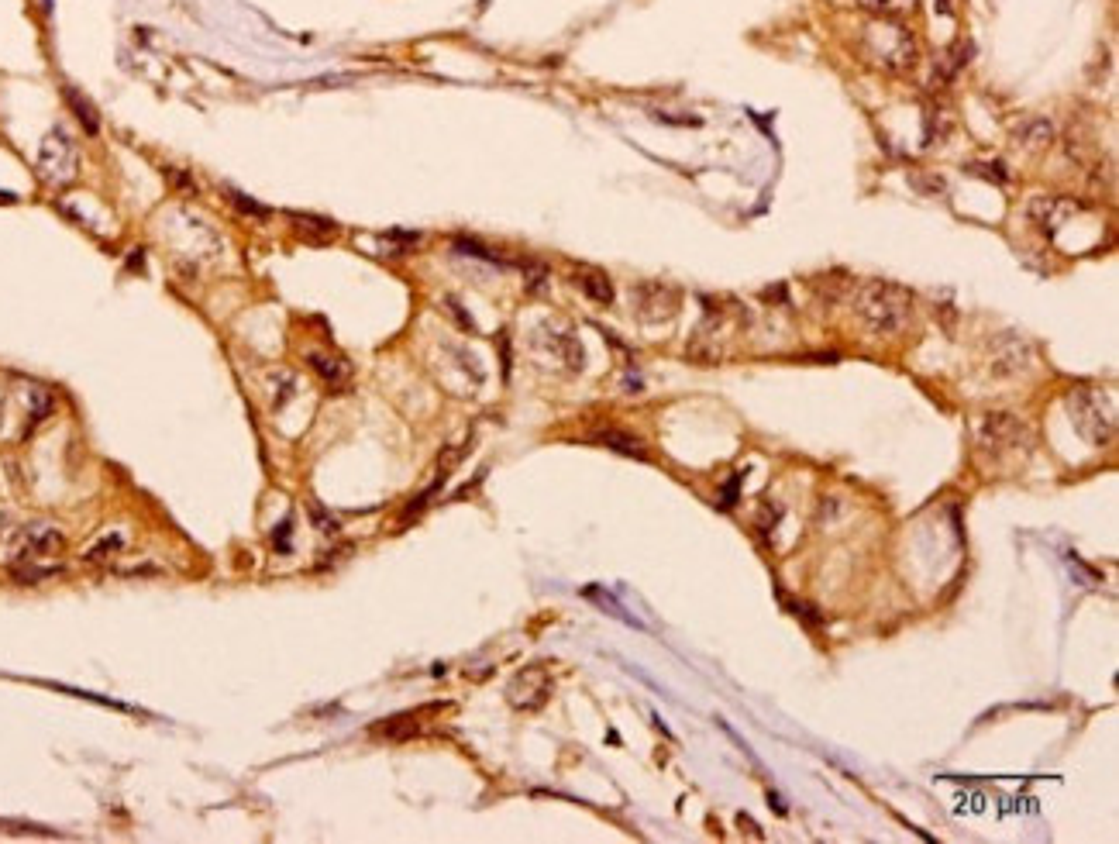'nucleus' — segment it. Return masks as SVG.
<instances>
[{"mask_svg":"<svg viewBox=\"0 0 1119 844\" xmlns=\"http://www.w3.org/2000/svg\"><path fill=\"white\" fill-rule=\"evenodd\" d=\"M854 311L875 335H899L913 314V297L899 283L868 280L854 293Z\"/></svg>","mask_w":1119,"mask_h":844,"instance_id":"nucleus-1","label":"nucleus"},{"mask_svg":"<svg viewBox=\"0 0 1119 844\" xmlns=\"http://www.w3.org/2000/svg\"><path fill=\"white\" fill-rule=\"evenodd\" d=\"M1068 410L1071 424L1078 428V435L1089 438V445L1106 448L1116 438V400L1113 393L1095 390V386H1078L1068 393Z\"/></svg>","mask_w":1119,"mask_h":844,"instance_id":"nucleus-2","label":"nucleus"},{"mask_svg":"<svg viewBox=\"0 0 1119 844\" xmlns=\"http://www.w3.org/2000/svg\"><path fill=\"white\" fill-rule=\"evenodd\" d=\"M35 169L49 187H69L80 176V149H76V142L69 138L66 128H52L42 138Z\"/></svg>","mask_w":1119,"mask_h":844,"instance_id":"nucleus-3","label":"nucleus"},{"mask_svg":"<svg viewBox=\"0 0 1119 844\" xmlns=\"http://www.w3.org/2000/svg\"><path fill=\"white\" fill-rule=\"evenodd\" d=\"M1030 445V428L1016 414L1006 410H992L978 424V452L1002 459V455H1016L1020 448Z\"/></svg>","mask_w":1119,"mask_h":844,"instance_id":"nucleus-4","label":"nucleus"},{"mask_svg":"<svg viewBox=\"0 0 1119 844\" xmlns=\"http://www.w3.org/2000/svg\"><path fill=\"white\" fill-rule=\"evenodd\" d=\"M551 686L555 683H551V672L545 665H524V669L510 679L507 700L514 710H527V714H531V710H541L548 703Z\"/></svg>","mask_w":1119,"mask_h":844,"instance_id":"nucleus-5","label":"nucleus"},{"mask_svg":"<svg viewBox=\"0 0 1119 844\" xmlns=\"http://www.w3.org/2000/svg\"><path fill=\"white\" fill-rule=\"evenodd\" d=\"M631 307L641 321H651V324L668 321V317H675V311H679V290H672L668 283H658V280L637 283L631 290Z\"/></svg>","mask_w":1119,"mask_h":844,"instance_id":"nucleus-6","label":"nucleus"},{"mask_svg":"<svg viewBox=\"0 0 1119 844\" xmlns=\"http://www.w3.org/2000/svg\"><path fill=\"white\" fill-rule=\"evenodd\" d=\"M868 42L878 45L875 56L885 69H909L916 63V42L906 28H899V25L872 28V32H868Z\"/></svg>","mask_w":1119,"mask_h":844,"instance_id":"nucleus-7","label":"nucleus"},{"mask_svg":"<svg viewBox=\"0 0 1119 844\" xmlns=\"http://www.w3.org/2000/svg\"><path fill=\"white\" fill-rule=\"evenodd\" d=\"M66 548V538L52 528V524H28V528L18 531L14 538V555L21 562H42V559H56Z\"/></svg>","mask_w":1119,"mask_h":844,"instance_id":"nucleus-8","label":"nucleus"},{"mask_svg":"<svg viewBox=\"0 0 1119 844\" xmlns=\"http://www.w3.org/2000/svg\"><path fill=\"white\" fill-rule=\"evenodd\" d=\"M534 345H541L551 359L565 362V369L579 373L586 366V352H582V342L572 328H555V324H541L538 335H534Z\"/></svg>","mask_w":1119,"mask_h":844,"instance_id":"nucleus-9","label":"nucleus"},{"mask_svg":"<svg viewBox=\"0 0 1119 844\" xmlns=\"http://www.w3.org/2000/svg\"><path fill=\"white\" fill-rule=\"evenodd\" d=\"M1030 366V345L1020 335H999L989 345V373L992 376H1016Z\"/></svg>","mask_w":1119,"mask_h":844,"instance_id":"nucleus-10","label":"nucleus"},{"mask_svg":"<svg viewBox=\"0 0 1119 844\" xmlns=\"http://www.w3.org/2000/svg\"><path fill=\"white\" fill-rule=\"evenodd\" d=\"M1027 211H1030L1033 224H1040V231H1047V235H1058V228L1064 224V218H1071L1078 207L1071 204V200H1064V197H1033Z\"/></svg>","mask_w":1119,"mask_h":844,"instance_id":"nucleus-11","label":"nucleus"},{"mask_svg":"<svg viewBox=\"0 0 1119 844\" xmlns=\"http://www.w3.org/2000/svg\"><path fill=\"white\" fill-rule=\"evenodd\" d=\"M572 283H575V290L586 293V297L593 300V304H603V307H610V304H613V283H610V276L600 273V269H593V266H579V269H575V273H572Z\"/></svg>","mask_w":1119,"mask_h":844,"instance_id":"nucleus-12","label":"nucleus"},{"mask_svg":"<svg viewBox=\"0 0 1119 844\" xmlns=\"http://www.w3.org/2000/svg\"><path fill=\"white\" fill-rule=\"evenodd\" d=\"M596 445L610 448V452H620V455H631L637 462H648V448H644V441L637 435H627V431H617V428H603L593 435Z\"/></svg>","mask_w":1119,"mask_h":844,"instance_id":"nucleus-13","label":"nucleus"},{"mask_svg":"<svg viewBox=\"0 0 1119 844\" xmlns=\"http://www.w3.org/2000/svg\"><path fill=\"white\" fill-rule=\"evenodd\" d=\"M307 362H310V369H314V373L331 386V390H338V386H345L348 379H352V366H348L345 359H334V355H324V352H310Z\"/></svg>","mask_w":1119,"mask_h":844,"instance_id":"nucleus-14","label":"nucleus"},{"mask_svg":"<svg viewBox=\"0 0 1119 844\" xmlns=\"http://www.w3.org/2000/svg\"><path fill=\"white\" fill-rule=\"evenodd\" d=\"M1013 138H1016V145H1023V149H1030V152L1047 149V145L1054 142V125L1047 118H1027L1023 125H1016Z\"/></svg>","mask_w":1119,"mask_h":844,"instance_id":"nucleus-15","label":"nucleus"},{"mask_svg":"<svg viewBox=\"0 0 1119 844\" xmlns=\"http://www.w3.org/2000/svg\"><path fill=\"white\" fill-rule=\"evenodd\" d=\"M290 224L293 231L303 238H310V242H331L334 231H338V224L328 221V218H314V214H290Z\"/></svg>","mask_w":1119,"mask_h":844,"instance_id":"nucleus-16","label":"nucleus"},{"mask_svg":"<svg viewBox=\"0 0 1119 844\" xmlns=\"http://www.w3.org/2000/svg\"><path fill=\"white\" fill-rule=\"evenodd\" d=\"M25 400H28V428L25 431H35L38 424H45L52 417V410H56V400H52V393L42 390V386H28Z\"/></svg>","mask_w":1119,"mask_h":844,"instance_id":"nucleus-17","label":"nucleus"},{"mask_svg":"<svg viewBox=\"0 0 1119 844\" xmlns=\"http://www.w3.org/2000/svg\"><path fill=\"white\" fill-rule=\"evenodd\" d=\"M66 100H69V107H73L76 111V118H80V125L90 131V135H97L100 131V118H97V107L90 104L87 97L80 94V90L76 87H66Z\"/></svg>","mask_w":1119,"mask_h":844,"instance_id":"nucleus-18","label":"nucleus"},{"mask_svg":"<svg viewBox=\"0 0 1119 844\" xmlns=\"http://www.w3.org/2000/svg\"><path fill=\"white\" fill-rule=\"evenodd\" d=\"M417 731H421V727H417V714H400V717H390L386 724L372 727V734H379V738H414Z\"/></svg>","mask_w":1119,"mask_h":844,"instance_id":"nucleus-19","label":"nucleus"},{"mask_svg":"<svg viewBox=\"0 0 1119 844\" xmlns=\"http://www.w3.org/2000/svg\"><path fill=\"white\" fill-rule=\"evenodd\" d=\"M865 11L878 14V18H903V14H913L920 0H858Z\"/></svg>","mask_w":1119,"mask_h":844,"instance_id":"nucleus-20","label":"nucleus"},{"mask_svg":"<svg viewBox=\"0 0 1119 844\" xmlns=\"http://www.w3.org/2000/svg\"><path fill=\"white\" fill-rule=\"evenodd\" d=\"M121 548H124V538L118 531H111V534H104L97 545H90L87 552H83V559L87 562H111L114 555H121Z\"/></svg>","mask_w":1119,"mask_h":844,"instance_id":"nucleus-21","label":"nucleus"},{"mask_svg":"<svg viewBox=\"0 0 1119 844\" xmlns=\"http://www.w3.org/2000/svg\"><path fill=\"white\" fill-rule=\"evenodd\" d=\"M224 197H228V204L235 207V211H242V214H248V218H262L266 221L269 214V207L266 204H255L252 197H248V193H242V190H235V187H224Z\"/></svg>","mask_w":1119,"mask_h":844,"instance_id":"nucleus-22","label":"nucleus"},{"mask_svg":"<svg viewBox=\"0 0 1119 844\" xmlns=\"http://www.w3.org/2000/svg\"><path fill=\"white\" fill-rule=\"evenodd\" d=\"M59 565H14V579H18V583H25V586H31V583H38V579H49V576H59Z\"/></svg>","mask_w":1119,"mask_h":844,"instance_id":"nucleus-23","label":"nucleus"},{"mask_svg":"<svg viewBox=\"0 0 1119 844\" xmlns=\"http://www.w3.org/2000/svg\"><path fill=\"white\" fill-rule=\"evenodd\" d=\"M269 383H276V393H269V400H273V407H283V400L293 397V390H297V379L290 373H276L269 376Z\"/></svg>","mask_w":1119,"mask_h":844,"instance_id":"nucleus-24","label":"nucleus"},{"mask_svg":"<svg viewBox=\"0 0 1119 844\" xmlns=\"http://www.w3.org/2000/svg\"><path fill=\"white\" fill-rule=\"evenodd\" d=\"M968 173H975V176H985V180H996V183H1006V173H1002V166L999 162H971L968 166Z\"/></svg>","mask_w":1119,"mask_h":844,"instance_id":"nucleus-25","label":"nucleus"},{"mask_svg":"<svg viewBox=\"0 0 1119 844\" xmlns=\"http://www.w3.org/2000/svg\"><path fill=\"white\" fill-rule=\"evenodd\" d=\"M524 269H527V290H545L548 269L538 266V262H524Z\"/></svg>","mask_w":1119,"mask_h":844,"instance_id":"nucleus-26","label":"nucleus"},{"mask_svg":"<svg viewBox=\"0 0 1119 844\" xmlns=\"http://www.w3.org/2000/svg\"><path fill=\"white\" fill-rule=\"evenodd\" d=\"M737 497H741V472H734V476L724 483V493H720V507H734Z\"/></svg>","mask_w":1119,"mask_h":844,"instance_id":"nucleus-27","label":"nucleus"},{"mask_svg":"<svg viewBox=\"0 0 1119 844\" xmlns=\"http://www.w3.org/2000/svg\"><path fill=\"white\" fill-rule=\"evenodd\" d=\"M314 524H317V528H321V531H328V534H334V531H338V521H334V517H328V514H324L321 507H314Z\"/></svg>","mask_w":1119,"mask_h":844,"instance_id":"nucleus-28","label":"nucleus"},{"mask_svg":"<svg viewBox=\"0 0 1119 844\" xmlns=\"http://www.w3.org/2000/svg\"><path fill=\"white\" fill-rule=\"evenodd\" d=\"M290 531H293V517H286V521H283V524H279V531L273 534V538H276V545H279V548H283V545H286V534H290Z\"/></svg>","mask_w":1119,"mask_h":844,"instance_id":"nucleus-29","label":"nucleus"},{"mask_svg":"<svg viewBox=\"0 0 1119 844\" xmlns=\"http://www.w3.org/2000/svg\"><path fill=\"white\" fill-rule=\"evenodd\" d=\"M737 824H741V827H748V831L755 834V838H765V834L758 831V824H755V820H751V817H744V813H741V817H737Z\"/></svg>","mask_w":1119,"mask_h":844,"instance_id":"nucleus-30","label":"nucleus"},{"mask_svg":"<svg viewBox=\"0 0 1119 844\" xmlns=\"http://www.w3.org/2000/svg\"><path fill=\"white\" fill-rule=\"evenodd\" d=\"M7 531H11V517L0 514V534H7Z\"/></svg>","mask_w":1119,"mask_h":844,"instance_id":"nucleus-31","label":"nucleus"},{"mask_svg":"<svg viewBox=\"0 0 1119 844\" xmlns=\"http://www.w3.org/2000/svg\"><path fill=\"white\" fill-rule=\"evenodd\" d=\"M0 424H4V393H0Z\"/></svg>","mask_w":1119,"mask_h":844,"instance_id":"nucleus-32","label":"nucleus"}]
</instances>
